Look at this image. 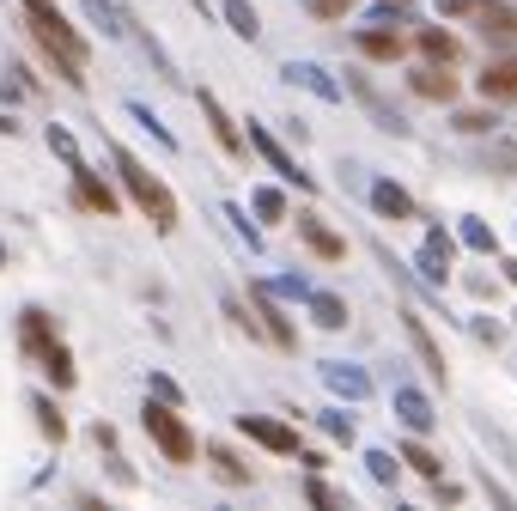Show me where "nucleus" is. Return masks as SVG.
<instances>
[{
    "label": "nucleus",
    "instance_id": "obj_24",
    "mask_svg": "<svg viewBox=\"0 0 517 511\" xmlns=\"http://www.w3.org/2000/svg\"><path fill=\"white\" fill-rule=\"evenodd\" d=\"M493 128V110H457V134H487Z\"/></svg>",
    "mask_w": 517,
    "mask_h": 511
},
{
    "label": "nucleus",
    "instance_id": "obj_9",
    "mask_svg": "<svg viewBox=\"0 0 517 511\" xmlns=\"http://www.w3.org/2000/svg\"><path fill=\"white\" fill-rule=\"evenodd\" d=\"M299 238H305V250H311L317 262H347V238H335L317 213H299Z\"/></svg>",
    "mask_w": 517,
    "mask_h": 511
},
{
    "label": "nucleus",
    "instance_id": "obj_19",
    "mask_svg": "<svg viewBox=\"0 0 517 511\" xmlns=\"http://www.w3.org/2000/svg\"><path fill=\"white\" fill-rule=\"evenodd\" d=\"M207 463H213V475L226 481V487H250V469H244V463H238L226 445H213V451H207Z\"/></svg>",
    "mask_w": 517,
    "mask_h": 511
},
{
    "label": "nucleus",
    "instance_id": "obj_11",
    "mask_svg": "<svg viewBox=\"0 0 517 511\" xmlns=\"http://www.w3.org/2000/svg\"><path fill=\"white\" fill-rule=\"evenodd\" d=\"M250 305H256V323H262V335H268L274 347H286V353H292V347H299V335H292V323H286V311H280V305L268 299V292H256V299H250Z\"/></svg>",
    "mask_w": 517,
    "mask_h": 511
},
{
    "label": "nucleus",
    "instance_id": "obj_25",
    "mask_svg": "<svg viewBox=\"0 0 517 511\" xmlns=\"http://www.w3.org/2000/svg\"><path fill=\"white\" fill-rule=\"evenodd\" d=\"M329 384L347 390V396H365V378H359V372H341V365H329Z\"/></svg>",
    "mask_w": 517,
    "mask_h": 511
},
{
    "label": "nucleus",
    "instance_id": "obj_4",
    "mask_svg": "<svg viewBox=\"0 0 517 511\" xmlns=\"http://www.w3.org/2000/svg\"><path fill=\"white\" fill-rule=\"evenodd\" d=\"M475 25H481V37H487L493 49H511V43H517V7H511V0H481V7H475Z\"/></svg>",
    "mask_w": 517,
    "mask_h": 511
},
{
    "label": "nucleus",
    "instance_id": "obj_2",
    "mask_svg": "<svg viewBox=\"0 0 517 511\" xmlns=\"http://www.w3.org/2000/svg\"><path fill=\"white\" fill-rule=\"evenodd\" d=\"M116 177H122V189L134 195V207L153 219V232H177V195H171L153 171H146L134 153H122V146H116Z\"/></svg>",
    "mask_w": 517,
    "mask_h": 511
},
{
    "label": "nucleus",
    "instance_id": "obj_3",
    "mask_svg": "<svg viewBox=\"0 0 517 511\" xmlns=\"http://www.w3.org/2000/svg\"><path fill=\"white\" fill-rule=\"evenodd\" d=\"M140 426H146V438L165 451V463H177V469H189L195 457H201V445H195V432L183 426V414L171 408V402H146L140 408Z\"/></svg>",
    "mask_w": 517,
    "mask_h": 511
},
{
    "label": "nucleus",
    "instance_id": "obj_28",
    "mask_svg": "<svg viewBox=\"0 0 517 511\" xmlns=\"http://www.w3.org/2000/svg\"><path fill=\"white\" fill-rule=\"evenodd\" d=\"M481 0H438V19H475Z\"/></svg>",
    "mask_w": 517,
    "mask_h": 511
},
{
    "label": "nucleus",
    "instance_id": "obj_1",
    "mask_svg": "<svg viewBox=\"0 0 517 511\" xmlns=\"http://www.w3.org/2000/svg\"><path fill=\"white\" fill-rule=\"evenodd\" d=\"M25 13H31V37L49 55V67L67 86H86V37L67 25V13L55 7V0H25Z\"/></svg>",
    "mask_w": 517,
    "mask_h": 511
},
{
    "label": "nucleus",
    "instance_id": "obj_30",
    "mask_svg": "<svg viewBox=\"0 0 517 511\" xmlns=\"http://www.w3.org/2000/svg\"><path fill=\"white\" fill-rule=\"evenodd\" d=\"M505 268H511V280H517V262H505Z\"/></svg>",
    "mask_w": 517,
    "mask_h": 511
},
{
    "label": "nucleus",
    "instance_id": "obj_12",
    "mask_svg": "<svg viewBox=\"0 0 517 511\" xmlns=\"http://www.w3.org/2000/svg\"><path fill=\"white\" fill-rule=\"evenodd\" d=\"M201 116H207V128H213V140H219V146H226V153L238 159V153H244V140H238V122H232L226 110H219V98H213V92H201Z\"/></svg>",
    "mask_w": 517,
    "mask_h": 511
},
{
    "label": "nucleus",
    "instance_id": "obj_7",
    "mask_svg": "<svg viewBox=\"0 0 517 511\" xmlns=\"http://www.w3.org/2000/svg\"><path fill=\"white\" fill-rule=\"evenodd\" d=\"M475 86H481L487 104H511V98H517V55H493V61L481 67Z\"/></svg>",
    "mask_w": 517,
    "mask_h": 511
},
{
    "label": "nucleus",
    "instance_id": "obj_16",
    "mask_svg": "<svg viewBox=\"0 0 517 511\" xmlns=\"http://www.w3.org/2000/svg\"><path fill=\"white\" fill-rule=\"evenodd\" d=\"M37 365L49 372V384H55V390H73V353H67L61 341H49V347L37 353Z\"/></svg>",
    "mask_w": 517,
    "mask_h": 511
},
{
    "label": "nucleus",
    "instance_id": "obj_26",
    "mask_svg": "<svg viewBox=\"0 0 517 511\" xmlns=\"http://www.w3.org/2000/svg\"><path fill=\"white\" fill-rule=\"evenodd\" d=\"M305 7H311L317 19H347V13H353V0H305Z\"/></svg>",
    "mask_w": 517,
    "mask_h": 511
},
{
    "label": "nucleus",
    "instance_id": "obj_20",
    "mask_svg": "<svg viewBox=\"0 0 517 511\" xmlns=\"http://www.w3.org/2000/svg\"><path fill=\"white\" fill-rule=\"evenodd\" d=\"M311 317H317L323 329H347V305L335 299V292H317V299H311Z\"/></svg>",
    "mask_w": 517,
    "mask_h": 511
},
{
    "label": "nucleus",
    "instance_id": "obj_10",
    "mask_svg": "<svg viewBox=\"0 0 517 511\" xmlns=\"http://www.w3.org/2000/svg\"><path fill=\"white\" fill-rule=\"evenodd\" d=\"M420 55H426V61L457 67V61H463V37H457L451 25H420Z\"/></svg>",
    "mask_w": 517,
    "mask_h": 511
},
{
    "label": "nucleus",
    "instance_id": "obj_5",
    "mask_svg": "<svg viewBox=\"0 0 517 511\" xmlns=\"http://www.w3.org/2000/svg\"><path fill=\"white\" fill-rule=\"evenodd\" d=\"M408 86H414L420 98H432V104H451V98L463 92V80H457V73H451L445 61H426V67H414V73H408Z\"/></svg>",
    "mask_w": 517,
    "mask_h": 511
},
{
    "label": "nucleus",
    "instance_id": "obj_21",
    "mask_svg": "<svg viewBox=\"0 0 517 511\" xmlns=\"http://www.w3.org/2000/svg\"><path fill=\"white\" fill-rule=\"evenodd\" d=\"M402 463H408L414 475H426V481H438V469H445V463H438L426 445H402Z\"/></svg>",
    "mask_w": 517,
    "mask_h": 511
},
{
    "label": "nucleus",
    "instance_id": "obj_13",
    "mask_svg": "<svg viewBox=\"0 0 517 511\" xmlns=\"http://www.w3.org/2000/svg\"><path fill=\"white\" fill-rule=\"evenodd\" d=\"M359 55H372V61H402L408 43H402V31H359Z\"/></svg>",
    "mask_w": 517,
    "mask_h": 511
},
{
    "label": "nucleus",
    "instance_id": "obj_23",
    "mask_svg": "<svg viewBox=\"0 0 517 511\" xmlns=\"http://www.w3.org/2000/svg\"><path fill=\"white\" fill-rule=\"evenodd\" d=\"M226 19L238 37H256V7H244V0H226Z\"/></svg>",
    "mask_w": 517,
    "mask_h": 511
},
{
    "label": "nucleus",
    "instance_id": "obj_14",
    "mask_svg": "<svg viewBox=\"0 0 517 511\" xmlns=\"http://www.w3.org/2000/svg\"><path fill=\"white\" fill-rule=\"evenodd\" d=\"M402 329H408V341H414V353L426 359V372H432V378H445V353H438V341L426 335V323H420V317H402Z\"/></svg>",
    "mask_w": 517,
    "mask_h": 511
},
{
    "label": "nucleus",
    "instance_id": "obj_8",
    "mask_svg": "<svg viewBox=\"0 0 517 511\" xmlns=\"http://www.w3.org/2000/svg\"><path fill=\"white\" fill-rule=\"evenodd\" d=\"M244 432L256 438L262 451H274V457H299V432L280 426V420H268V414H244Z\"/></svg>",
    "mask_w": 517,
    "mask_h": 511
},
{
    "label": "nucleus",
    "instance_id": "obj_18",
    "mask_svg": "<svg viewBox=\"0 0 517 511\" xmlns=\"http://www.w3.org/2000/svg\"><path fill=\"white\" fill-rule=\"evenodd\" d=\"M396 414H402V420H408V426H414V432H426V426H432V420H438V414H432V408H426V396H420V390H408V384H402V390H396Z\"/></svg>",
    "mask_w": 517,
    "mask_h": 511
},
{
    "label": "nucleus",
    "instance_id": "obj_17",
    "mask_svg": "<svg viewBox=\"0 0 517 511\" xmlns=\"http://www.w3.org/2000/svg\"><path fill=\"white\" fill-rule=\"evenodd\" d=\"M372 207H378L384 219H414V195L396 189V183H378V189H372Z\"/></svg>",
    "mask_w": 517,
    "mask_h": 511
},
{
    "label": "nucleus",
    "instance_id": "obj_22",
    "mask_svg": "<svg viewBox=\"0 0 517 511\" xmlns=\"http://www.w3.org/2000/svg\"><path fill=\"white\" fill-rule=\"evenodd\" d=\"M426 262H432V268H426L432 280H445V274H451V238H438V232H432V244H426Z\"/></svg>",
    "mask_w": 517,
    "mask_h": 511
},
{
    "label": "nucleus",
    "instance_id": "obj_6",
    "mask_svg": "<svg viewBox=\"0 0 517 511\" xmlns=\"http://www.w3.org/2000/svg\"><path fill=\"white\" fill-rule=\"evenodd\" d=\"M73 201H80L86 213H98V219H116V207H122V201H116V189H110V183H98L86 165H73Z\"/></svg>",
    "mask_w": 517,
    "mask_h": 511
},
{
    "label": "nucleus",
    "instance_id": "obj_15",
    "mask_svg": "<svg viewBox=\"0 0 517 511\" xmlns=\"http://www.w3.org/2000/svg\"><path fill=\"white\" fill-rule=\"evenodd\" d=\"M250 140H256V146H262V159H268V165H274V171H280V177H286V183H299V189H311V177H305V171H299V165H292V159H286V153H280V140H268V134H262V128H250Z\"/></svg>",
    "mask_w": 517,
    "mask_h": 511
},
{
    "label": "nucleus",
    "instance_id": "obj_29",
    "mask_svg": "<svg viewBox=\"0 0 517 511\" xmlns=\"http://www.w3.org/2000/svg\"><path fill=\"white\" fill-rule=\"evenodd\" d=\"M365 463H372V475H378V481H396V457H384V451H372V457H365Z\"/></svg>",
    "mask_w": 517,
    "mask_h": 511
},
{
    "label": "nucleus",
    "instance_id": "obj_27",
    "mask_svg": "<svg viewBox=\"0 0 517 511\" xmlns=\"http://www.w3.org/2000/svg\"><path fill=\"white\" fill-rule=\"evenodd\" d=\"M37 420H43V432H49V438H67V420L55 414V402H37Z\"/></svg>",
    "mask_w": 517,
    "mask_h": 511
}]
</instances>
